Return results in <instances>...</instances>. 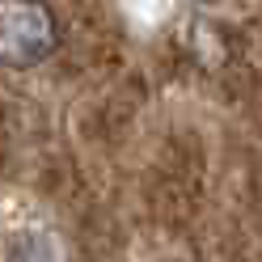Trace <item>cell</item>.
<instances>
[{
	"label": "cell",
	"mask_w": 262,
	"mask_h": 262,
	"mask_svg": "<svg viewBox=\"0 0 262 262\" xmlns=\"http://www.w3.org/2000/svg\"><path fill=\"white\" fill-rule=\"evenodd\" d=\"M59 42V26L47 0H0V63L34 68Z\"/></svg>",
	"instance_id": "1"
}]
</instances>
